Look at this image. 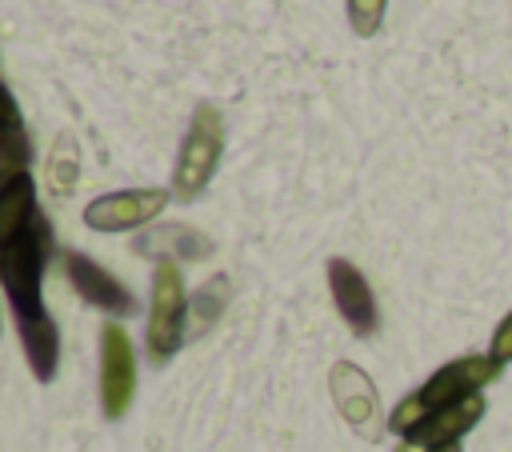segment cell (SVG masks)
<instances>
[{"label":"cell","mask_w":512,"mask_h":452,"mask_svg":"<svg viewBox=\"0 0 512 452\" xmlns=\"http://www.w3.org/2000/svg\"><path fill=\"white\" fill-rule=\"evenodd\" d=\"M20 328V344H24V356H28V368L36 380H52L56 376V360H60V332L52 324L48 312H36V316H24L16 320Z\"/></svg>","instance_id":"cell-11"},{"label":"cell","mask_w":512,"mask_h":452,"mask_svg":"<svg viewBox=\"0 0 512 452\" xmlns=\"http://www.w3.org/2000/svg\"><path fill=\"white\" fill-rule=\"evenodd\" d=\"M480 416H484V396L472 392V396H464V400H456V404L432 412L424 424H416V428L404 436L400 452H428V448H440V444H460V436H464Z\"/></svg>","instance_id":"cell-8"},{"label":"cell","mask_w":512,"mask_h":452,"mask_svg":"<svg viewBox=\"0 0 512 452\" xmlns=\"http://www.w3.org/2000/svg\"><path fill=\"white\" fill-rule=\"evenodd\" d=\"M184 312H188V296H184V276L176 268V260H160L152 272V308H148V356L160 364L180 348L184 336Z\"/></svg>","instance_id":"cell-4"},{"label":"cell","mask_w":512,"mask_h":452,"mask_svg":"<svg viewBox=\"0 0 512 452\" xmlns=\"http://www.w3.org/2000/svg\"><path fill=\"white\" fill-rule=\"evenodd\" d=\"M48 248H52V228H48V220L40 212L32 216V224L8 248H0V284L8 292V304H12L16 320L44 312V304H40V280H44Z\"/></svg>","instance_id":"cell-2"},{"label":"cell","mask_w":512,"mask_h":452,"mask_svg":"<svg viewBox=\"0 0 512 452\" xmlns=\"http://www.w3.org/2000/svg\"><path fill=\"white\" fill-rule=\"evenodd\" d=\"M500 360H492V356H460V360H448L444 368H436L416 392H408L396 408H392V416H388V428L396 432V436H408L416 424H424L432 412H440V408H448V404H456V400H464V396H472V392H480L484 384H492L496 376H500Z\"/></svg>","instance_id":"cell-1"},{"label":"cell","mask_w":512,"mask_h":452,"mask_svg":"<svg viewBox=\"0 0 512 452\" xmlns=\"http://www.w3.org/2000/svg\"><path fill=\"white\" fill-rule=\"evenodd\" d=\"M220 152H224V116L212 108V104H200L192 112V124H188V136L180 144V156H176V172H172V188L176 196H196L216 164H220Z\"/></svg>","instance_id":"cell-3"},{"label":"cell","mask_w":512,"mask_h":452,"mask_svg":"<svg viewBox=\"0 0 512 452\" xmlns=\"http://www.w3.org/2000/svg\"><path fill=\"white\" fill-rule=\"evenodd\" d=\"M16 132H24V128H20V112H16L12 92L0 84V144H4V140H12Z\"/></svg>","instance_id":"cell-15"},{"label":"cell","mask_w":512,"mask_h":452,"mask_svg":"<svg viewBox=\"0 0 512 452\" xmlns=\"http://www.w3.org/2000/svg\"><path fill=\"white\" fill-rule=\"evenodd\" d=\"M32 216H36V188L28 176L0 188V248H8L32 224Z\"/></svg>","instance_id":"cell-12"},{"label":"cell","mask_w":512,"mask_h":452,"mask_svg":"<svg viewBox=\"0 0 512 452\" xmlns=\"http://www.w3.org/2000/svg\"><path fill=\"white\" fill-rule=\"evenodd\" d=\"M328 288H332V300H336V312L348 320V328L356 336H372L376 324H380V312H376V296L364 280V272L352 264V260H328Z\"/></svg>","instance_id":"cell-7"},{"label":"cell","mask_w":512,"mask_h":452,"mask_svg":"<svg viewBox=\"0 0 512 452\" xmlns=\"http://www.w3.org/2000/svg\"><path fill=\"white\" fill-rule=\"evenodd\" d=\"M64 272H68V280H72V288L92 304V308H100V312H116V316H128L136 304H132V292L112 276V272H104L92 256H84V252H68L64 256Z\"/></svg>","instance_id":"cell-9"},{"label":"cell","mask_w":512,"mask_h":452,"mask_svg":"<svg viewBox=\"0 0 512 452\" xmlns=\"http://www.w3.org/2000/svg\"><path fill=\"white\" fill-rule=\"evenodd\" d=\"M428 452H460V444H440V448H428Z\"/></svg>","instance_id":"cell-17"},{"label":"cell","mask_w":512,"mask_h":452,"mask_svg":"<svg viewBox=\"0 0 512 452\" xmlns=\"http://www.w3.org/2000/svg\"><path fill=\"white\" fill-rule=\"evenodd\" d=\"M488 356H492V360H500V364H508V360H512V312H508V316H504V320L496 324Z\"/></svg>","instance_id":"cell-16"},{"label":"cell","mask_w":512,"mask_h":452,"mask_svg":"<svg viewBox=\"0 0 512 452\" xmlns=\"http://www.w3.org/2000/svg\"><path fill=\"white\" fill-rule=\"evenodd\" d=\"M28 168V140L24 132H16L12 140L0 144V188H8L12 180H20Z\"/></svg>","instance_id":"cell-13"},{"label":"cell","mask_w":512,"mask_h":452,"mask_svg":"<svg viewBox=\"0 0 512 452\" xmlns=\"http://www.w3.org/2000/svg\"><path fill=\"white\" fill-rule=\"evenodd\" d=\"M136 396V348L120 324L100 328V408L108 420H120Z\"/></svg>","instance_id":"cell-5"},{"label":"cell","mask_w":512,"mask_h":452,"mask_svg":"<svg viewBox=\"0 0 512 452\" xmlns=\"http://www.w3.org/2000/svg\"><path fill=\"white\" fill-rule=\"evenodd\" d=\"M384 4L388 0H348V20L356 36H376L380 20H384Z\"/></svg>","instance_id":"cell-14"},{"label":"cell","mask_w":512,"mask_h":452,"mask_svg":"<svg viewBox=\"0 0 512 452\" xmlns=\"http://www.w3.org/2000/svg\"><path fill=\"white\" fill-rule=\"evenodd\" d=\"M164 204H168L164 188H124V192L96 196L84 208V224L96 232H128V228H140L152 216H160Z\"/></svg>","instance_id":"cell-6"},{"label":"cell","mask_w":512,"mask_h":452,"mask_svg":"<svg viewBox=\"0 0 512 452\" xmlns=\"http://www.w3.org/2000/svg\"><path fill=\"white\" fill-rule=\"evenodd\" d=\"M332 400H336V408H340V416L356 428V432H364V436H376L380 428H376V416H380V400H376V388H372V380L356 368V364H348V360H340L336 368H332Z\"/></svg>","instance_id":"cell-10"}]
</instances>
